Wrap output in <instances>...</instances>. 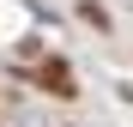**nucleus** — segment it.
Segmentation results:
<instances>
[{"mask_svg": "<svg viewBox=\"0 0 133 127\" xmlns=\"http://www.w3.org/2000/svg\"><path fill=\"white\" fill-rule=\"evenodd\" d=\"M42 91H55V97H79V91H73V73H66L61 61H42Z\"/></svg>", "mask_w": 133, "mask_h": 127, "instance_id": "nucleus-1", "label": "nucleus"}]
</instances>
